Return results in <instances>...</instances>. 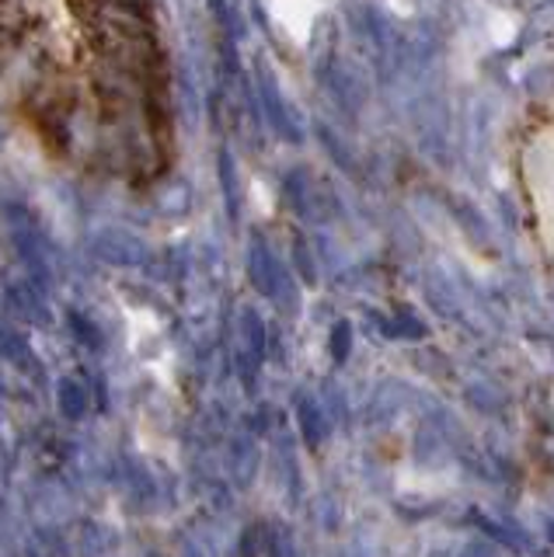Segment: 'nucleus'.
Wrapping results in <instances>:
<instances>
[{
	"label": "nucleus",
	"mask_w": 554,
	"mask_h": 557,
	"mask_svg": "<svg viewBox=\"0 0 554 557\" xmlns=\"http://www.w3.org/2000/svg\"><path fill=\"white\" fill-rule=\"evenodd\" d=\"M269 11L293 39L304 42L310 32V22H315V14H318V4L315 0H269Z\"/></svg>",
	"instance_id": "obj_1"
}]
</instances>
